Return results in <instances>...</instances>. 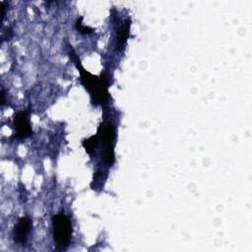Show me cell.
<instances>
[{
    "label": "cell",
    "instance_id": "6da1fadb",
    "mask_svg": "<svg viewBox=\"0 0 252 252\" xmlns=\"http://www.w3.org/2000/svg\"><path fill=\"white\" fill-rule=\"evenodd\" d=\"M72 47V46H71ZM70 49V56H72L73 61L80 73V81L85 89L90 93L92 97V101L94 104H102L106 101L108 97V78L105 73H101L99 76L93 75L89 71H87L81 61L79 60L78 56L75 54L72 48Z\"/></svg>",
    "mask_w": 252,
    "mask_h": 252
},
{
    "label": "cell",
    "instance_id": "7a4b0ae2",
    "mask_svg": "<svg viewBox=\"0 0 252 252\" xmlns=\"http://www.w3.org/2000/svg\"><path fill=\"white\" fill-rule=\"evenodd\" d=\"M53 237L56 245L60 249L66 248L71 240L72 236V223L69 218L60 213L52 218Z\"/></svg>",
    "mask_w": 252,
    "mask_h": 252
},
{
    "label": "cell",
    "instance_id": "3957f363",
    "mask_svg": "<svg viewBox=\"0 0 252 252\" xmlns=\"http://www.w3.org/2000/svg\"><path fill=\"white\" fill-rule=\"evenodd\" d=\"M100 135V143L104 145V152H103V158L104 161L111 166L114 163V130L111 124H106V126L101 130L98 129Z\"/></svg>",
    "mask_w": 252,
    "mask_h": 252
},
{
    "label": "cell",
    "instance_id": "277c9868",
    "mask_svg": "<svg viewBox=\"0 0 252 252\" xmlns=\"http://www.w3.org/2000/svg\"><path fill=\"white\" fill-rule=\"evenodd\" d=\"M13 125L15 130V137L18 139L28 138L32 134V129L30 123L28 111L26 110L19 111L15 114Z\"/></svg>",
    "mask_w": 252,
    "mask_h": 252
},
{
    "label": "cell",
    "instance_id": "5b68a950",
    "mask_svg": "<svg viewBox=\"0 0 252 252\" xmlns=\"http://www.w3.org/2000/svg\"><path fill=\"white\" fill-rule=\"evenodd\" d=\"M32 225V222L29 217L20 218L17 224L14 227V240L19 244H25L31 232Z\"/></svg>",
    "mask_w": 252,
    "mask_h": 252
},
{
    "label": "cell",
    "instance_id": "8992f818",
    "mask_svg": "<svg viewBox=\"0 0 252 252\" xmlns=\"http://www.w3.org/2000/svg\"><path fill=\"white\" fill-rule=\"evenodd\" d=\"M129 34H130V21L127 20L124 22L123 26L120 28L118 34H117V48L118 49H120L124 46Z\"/></svg>",
    "mask_w": 252,
    "mask_h": 252
},
{
    "label": "cell",
    "instance_id": "52a82bcc",
    "mask_svg": "<svg viewBox=\"0 0 252 252\" xmlns=\"http://www.w3.org/2000/svg\"><path fill=\"white\" fill-rule=\"evenodd\" d=\"M99 144H100V135H99V132H97V134L93 135V136H91L90 138H88V139H86V140H84V141L82 142V145H83V147L85 148L86 152H87L88 154H90V155L93 153V151H94Z\"/></svg>",
    "mask_w": 252,
    "mask_h": 252
},
{
    "label": "cell",
    "instance_id": "ba28073f",
    "mask_svg": "<svg viewBox=\"0 0 252 252\" xmlns=\"http://www.w3.org/2000/svg\"><path fill=\"white\" fill-rule=\"evenodd\" d=\"M75 27H76V30H77L80 33H83V34L91 33V32H93V31H94L92 28H90V27H88V26H85V25L82 23V17H81L80 19H78V21H77Z\"/></svg>",
    "mask_w": 252,
    "mask_h": 252
},
{
    "label": "cell",
    "instance_id": "9c48e42d",
    "mask_svg": "<svg viewBox=\"0 0 252 252\" xmlns=\"http://www.w3.org/2000/svg\"><path fill=\"white\" fill-rule=\"evenodd\" d=\"M1 97H2V99H1V104L4 105V104H5V93H4V90H3V89L1 90Z\"/></svg>",
    "mask_w": 252,
    "mask_h": 252
}]
</instances>
